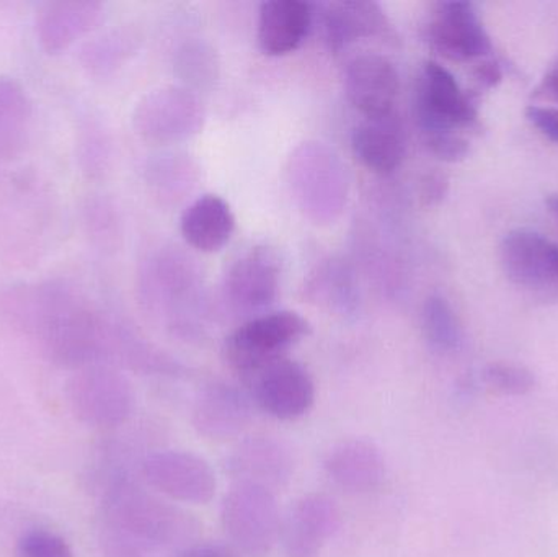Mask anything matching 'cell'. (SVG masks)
I'll return each instance as SVG.
<instances>
[{"mask_svg": "<svg viewBox=\"0 0 558 557\" xmlns=\"http://www.w3.org/2000/svg\"><path fill=\"white\" fill-rule=\"evenodd\" d=\"M308 290L312 298L318 300L317 303L337 313L351 314L356 310L357 296L353 274L340 261H328L327 264L320 265L312 275Z\"/></svg>", "mask_w": 558, "mask_h": 557, "instance_id": "obj_24", "label": "cell"}, {"mask_svg": "<svg viewBox=\"0 0 558 557\" xmlns=\"http://www.w3.org/2000/svg\"><path fill=\"white\" fill-rule=\"evenodd\" d=\"M221 523L235 552L251 557L268 555L281 530L274 491L257 484H232L222 499Z\"/></svg>", "mask_w": 558, "mask_h": 557, "instance_id": "obj_4", "label": "cell"}, {"mask_svg": "<svg viewBox=\"0 0 558 557\" xmlns=\"http://www.w3.org/2000/svg\"><path fill=\"white\" fill-rule=\"evenodd\" d=\"M68 398L75 417L90 427H118L133 414L131 383L110 365L77 370L69 379Z\"/></svg>", "mask_w": 558, "mask_h": 557, "instance_id": "obj_6", "label": "cell"}, {"mask_svg": "<svg viewBox=\"0 0 558 557\" xmlns=\"http://www.w3.org/2000/svg\"><path fill=\"white\" fill-rule=\"evenodd\" d=\"M104 7L90 0H58L39 7L35 33L43 51L61 55L95 28Z\"/></svg>", "mask_w": 558, "mask_h": 557, "instance_id": "obj_18", "label": "cell"}, {"mask_svg": "<svg viewBox=\"0 0 558 557\" xmlns=\"http://www.w3.org/2000/svg\"><path fill=\"white\" fill-rule=\"evenodd\" d=\"M33 108L15 78L0 75V157L15 159L28 144Z\"/></svg>", "mask_w": 558, "mask_h": 557, "instance_id": "obj_23", "label": "cell"}, {"mask_svg": "<svg viewBox=\"0 0 558 557\" xmlns=\"http://www.w3.org/2000/svg\"><path fill=\"white\" fill-rule=\"evenodd\" d=\"M131 51L130 35L111 32L92 39L81 49V64L92 75H107L113 72Z\"/></svg>", "mask_w": 558, "mask_h": 557, "instance_id": "obj_26", "label": "cell"}, {"mask_svg": "<svg viewBox=\"0 0 558 557\" xmlns=\"http://www.w3.org/2000/svg\"><path fill=\"white\" fill-rule=\"evenodd\" d=\"M482 382L495 395L523 396L533 391L536 376L524 366L498 362L492 363L482 372Z\"/></svg>", "mask_w": 558, "mask_h": 557, "instance_id": "obj_27", "label": "cell"}, {"mask_svg": "<svg viewBox=\"0 0 558 557\" xmlns=\"http://www.w3.org/2000/svg\"><path fill=\"white\" fill-rule=\"evenodd\" d=\"M141 474L157 493L192 506L211 502L218 487L211 464L192 451L160 450L147 455Z\"/></svg>", "mask_w": 558, "mask_h": 557, "instance_id": "obj_7", "label": "cell"}, {"mask_svg": "<svg viewBox=\"0 0 558 557\" xmlns=\"http://www.w3.org/2000/svg\"><path fill=\"white\" fill-rule=\"evenodd\" d=\"M254 419V399L248 391L229 385L213 383L206 386L192 411V424L206 440L228 441L244 434Z\"/></svg>", "mask_w": 558, "mask_h": 557, "instance_id": "obj_15", "label": "cell"}, {"mask_svg": "<svg viewBox=\"0 0 558 557\" xmlns=\"http://www.w3.org/2000/svg\"><path fill=\"white\" fill-rule=\"evenodd\" d=\"M134 130L149 143H173L198 131L203 108L185 88H162L146 95L134 110Z\"/></svg>", "mask_w": 558, "mask_h": 557, "instance_id": "obj_10", "label": "cell"}, {"mask_svg": "<svg viewBox=\"0 0 558 557\" xmlns=\"http://www.w3.org/2000/svg\"><path fill=\"white\" fill-rule=\"evenodd\" d=\"M291 448L278 438L258 435L245 438L226 458L225 470L234 483L281 489L294 474Z\"/></svg>", "mask_w": 558, "mask_h": 557, "instance_id": "obj_16", "label": "cell"}, {"mask_svg": "<svg viewBox=\"0 0 558 557\" xmlns=\"http://www.w3.org/2000/svg\"><path fill=\"white\" fill-rule=\"evenodd\" d=\"M312 23V10L302 0H268L258 13V45L268 56H284L299 48Z\"/></svg>", "mask_w": 558, "mask_h": 557, "instance_id": "obj_20", "label": "cell"}, {"mask_svg": "<svg viewBox=\"0 0 558 557\" xmlns=\"http://www.w3.org/2000/svg\"><path fill=\"white\" fill-rule=\"evenodd\" d=\"M429 153L435 154L438 159L445 162H461L469 156L471 144L462 134L448 133L435 134V136L423 137Z\"/></svg>", "mask_w": 558, "mask_h": 557, "instance_id": "obj_29", "label": "cell"}, {"mask_svg": "<svg viewBox=\"0 0 558 557\" xmlns=\"http://www.w3.org/2000/svg\"><path fill=\"white\" fill-rule=\"evenodd\" d=\"M426 342L439 353H452L461 347L462 329L454 310L446 298L433 294L422 311Z\"/></svg>", "mask_w": 558, "mask_h": 557, "instance_id": "obj_25", "label": "cell"}, {"mask_svg": "<svg viewBox=\"0 0 558 557\" xmlns=\"http://www.w3.org/2000/svg\"><path fill=\"white\" fill-rule=\"evenodd\" d=\"M429 46L451 61H474L490 55L492 41L474 3L451 0L433 9L426 26Z\"/></svg>", "mask_w": 558, "mask_h": 557, "instance_id": "obj_9", "label": "cell"}, {"mask_svg": "<svg viewBox=\"0 0 558 557\" xmlns=\"http://www.w3.org/2000/svg\"><path fill=\"white\" fill-rule=\"evenodd\" d=\"M327 39L335 51L360 39L376 38L390 32L389 19L376 2H333L324 16Z\"/></svg>", "mask_w": 558, "mask_h": 557, "instance_id": "obj_22", "label": "cell"}, {"mask_svg": "<svg viewBox=\"0 0 558 557\" xmlns=\"http://www.w3.org/2000/svg\"><path fill=\"white\" fill-rule=\"evenodd\" d=\"M180 231L186 244L203 254H213L231 241L235 216L221 196L203 195L183 211Z\"/></svg>", "mask_w": 558, "mask_h": 557, "instance_id": "obj_21", "label": "cell"}, {"mask_svg": "<svg viewBox=\"0 0 558 557\" xmlns=\"http://www.w3.org/2000/svg\"><path fill=\"white\" fill-rule=\"evenodd\" d=\"M9 304L54 365L74 372L108 365L117 323L95 311L71 284L56 280L25 284L12 291Z\"/></svg>", "mask_w": 558, "mask_h": 557, "instance_id": "obj_1", "label": "cell"}, {"mask_svg": "<svg viewBox=\"0 0 558 557\" xmlns=\"http://www.w3.org/2000/svg\"><path fill=\"white\" fill-rule=\"evenodd\" d=\"M337 502L324 494H307L289 507L279 540L288 557H317L340 529Z\"/></svg>", "mask_w": 558, "mask_h": 557, "instance_id": "obj_12", "label": "cell"}, {"mask_svg": "<svg viewBox=\"0 0 558 557\" xmlns=\"http://www.w3.org/2000/svg\"><path fill=\"white\" fill-rule=\"evenodd\" d=\"M534 97L547 98V100L557 101L558 104V62L547 72L539 87L534 90Z\"/></svg>", "mask_w": 558, "mask_h": 557, "instance_id": "obj_34", "label": "cell"}, {"mask_svg": "<svg viewBox=\"0 0 558 557\" xmlns=\"http://www.w3.org/2000/svg\"><path fill=\"white\" fill-rule=\"evenodd\" d=\"M446 190H448V182H446L445 177L432 173L423 180L422 198L428 205H435L439 199L445 198Z\"/></svg>", "mask_w": 558, "mask_h": 557, "instance_id": "obj_33", "label": "cell"}, {"mask_svg": "<svg viewBox=\"0 0 558 557\" xmlns=\"http://www.w3.org/2000/svg\"><path fill=\"white\" fill-rule=\"evenodd\" d=\"M547 208L558 219V195H549L546 199Z\"/></svg>", "mask_w": 558, "mask_h": 557, "instance_id": "obj_35", "label": "cell"}, {"mask_svg": "<svg viewBox=\"0 0 558 557\" xmlns=\"http://www.w3.org/2000/svg\"><path fill=\"white\" fill-rule=\"evenodd\" d=\"M175 557H238V552L222 543H190Z\"/></svg>", "mask_w": 558, "mask_h": 557, "instance_id": "obj_31", "label": "cell"}, {"mask_svg": "<svg viewBox=\"0 0 558 557\" xmlns=\"http://www.w3.org/2000/svg\"><path fill=\"white\" fill-rule=\"evenodd\" d=\"M16 557H74V555L61 536L35 530L20 538Z\"/></svg>", "mask_w": 558, "mask_h": 557, "instance_id": "obj_28", "label": "cell"}, {"mask_svg": "<svg viewBox=\"0 0 558 557\" xmlns=\"http://www.w3.org/2000/svg\"><path fill=\"white\" fill-rule=\"evenodd\" d=\"M328 480L351 494H369L383 486L387 463L383 450L366 438L338 441L324 461Z\"/></svg>", "mask_w": 558, "mask_h": 557, "instance_id": "obj_17", "label": "cell"}, {"mask_svg": "<svg viewBox=\"0 0 558 557\" xmlns=\"http://www.w3.org/2000/svg\"><path fill=\"white\" fill-rule=\"evenodd\" d=\"M311 332V324L294 311L251 317L226 339V362L247 382L255 373L288 356L289 349Z\"/></svg>", "mask_w": 558, "mask_h": 557, "instance_id": "obj_3", "label": "cell"}, {"mask_svg": "<svg viewBox=\"0 0 558 557\" xmlns=\"http://www.w3.org/2000/svg\"><path fill=\"white\" fill-rule=\"evenodd\" d=\"M474 78L482 88H494L504 78L500 64L494 59H484L474 69Z\"/></svg>", "mask_w": 558, "mask_h": 557, "instance_id": "obj_32", "label": "cell"}, {"mask_svg": "<svg viewBox=\"0 0 558 557\" xmlns=\"http://www.w3.org/2000/svg\"><path fill=\"white\" fill-rule=\"evenodd\" d=\"M351 147L364 167L379 175H389L405 159V133L393 114L386 118H366L354 128Z\"/></svg>", "mask_w": 558, "mask_h": 557, "instance_id": "obj_19", "label": "cell"}, {"mask_svg": "<svg viewBox=\"0 0 558 557\" xmlns=\"http://www.w3.org/2000/svg\"><path fill=\"white\" fill-rule=\"evenodd\" d=\"M104 506L110 525L134 548H185L198 533V522L190 513L149 493L124 473L111 477Z\"/></svg>", "mask_w": 558, "mask_h": 557, "instance_id": "obj_2", "label": "cell"}, {"mask_svg": "<svg viewBox=\"0 0 558 557\" xmlns=\"http://www.w3.org/2000/svg\"><path fill=\"white\" fill-rule=\"evenodd\" d=\"M344 90L364 118L390 117L399 97V72L386 56L377 52L356 56L348 64Z\"/></svg>", "mask_w": 558, "mask_h": 557, "instance_id": "obj_14", "label": "cell"}, {"mask_svg": "<svg viewBox=\"0 0 558 557\" xmlns=\"http://www.w3.org/2000/svg\"><path fill=\"white\" fill-rule=\"evenodd\" d=\"M500 262L511 283L530 290L558 284V244L541 232L514 229L500 245Z\"/></svg>", "mask_w": 558, "mask_h": 557, "instance_id": "obj_13", "label": "cell"}, {"mask_svg": "<svg viewBox=\"0 0 558 557\" xmlns=\"http://www.w3.org/2000/svg\"><path fill=\"white\" fill-rule=\"evenodd\" d=\"M245 383L255 404L278 421H298L314 408V378L302 363L288 356L265 366Z\"/></svg>", "mask_w": 558, "mask_h": 557, "instance_id": "obj_8", "label": "cell"}, {"mask_svg": "<svg viewBox=\"0 0 558 557\" xmlns=\"http://www.w3.org/2000/svg\"><path fill=\"white\" fill-rule=\"evenodd\" d=\"M281 287V261L274 249L257 245L238 258L226 275V298L232 310L244 314H265L275 303Z\"/></svg>", "mask_w": 558, "mask_h": 557, "instance_id": "obj_11", "label": "cell"}, {"mask_svg": "<svg viewBox=\"0 0 558 557\" xmlns=\"http://www.w3.org/2000/svg\"><path fill=\"white\" fill-rule=\"evenodd\" d=\"M526 118L547 140L558 144V108L530 105L526 108Z\"/></svg>", "mask_w": 558, "mask_h": 557, "instance_id": "obj_30", "label": "cell"}, {"mask_svg": "<svg viewBox=\"0 0 558 557\" xmlns=\"http://www.w3.org/2000/svg\"><path fill=\"white\" fill-rule=\"evenodd\" d=\"M415 113L423 137L461 134L478 120L474 98L465 94L454 75L436 61H426L420 69Z\"/></svg>", "mask_w": 558, "mask_h": 557, "instance_id": "obj_5", "label": "cell"}]
</instances>
